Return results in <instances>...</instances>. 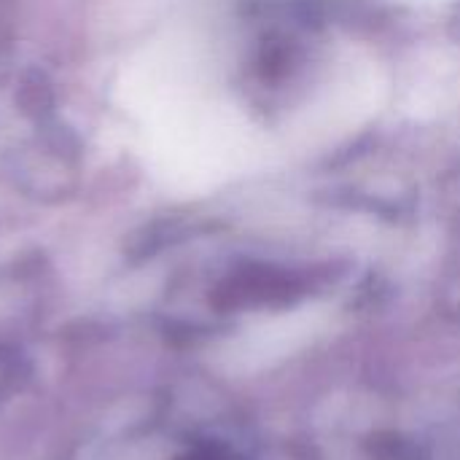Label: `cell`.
Here are the masks:
<instances>
[{"label": "cell", "mask_w": 460, "mask_h": 460, "mask_svg": "<svg viewBox=\"0 0 460 460\" xmlns=\"http://www.w3.org/2000/svg\"><path fill=\"white\" fill-rule=\"evenodd\" d=\"M315 332V318H302V315H294V318H280V321H272L256 332H251L245 337L243 345H234L232 350V358L240 361L243 369H256V367H264V364H272L294 350H299Z\"/></svg>", "instance_id": "cell-1"}]
</instances>
